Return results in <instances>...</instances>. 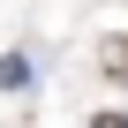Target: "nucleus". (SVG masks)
<instances>
[{
  "label": "nucleus",
  "mask_w": 128,
  "mask_h": 128,
  "mask_svg": "<svg viewBox=\"0 0 128 128\" xmlns=\"http://www.w3.org/2000/svg\"><path fill=\"white\" fill-rule=\"evenodd\" d=\"M98 68H106L113 83H128V30H113V38H98Z\"/></svg>",
  "instance_id": "obj_1"
},
{
  "label": "nucleus",
  "mask_w": 128,
  "mask_h": 128,
  "mask_svg": "<svg viewBox=\"0 0 128 128\" xmlns=\"http://www.w3.org/2000/svg\"><path fill=\"white\" fill-rule=\"evenodd\" d=\"M15 83H30V60L23 53H0V90H15Z\"/></svg>",
  "instance_id": "obj_2"
},
{
  "label": "nucleus",
  "mask_w": 128,
  "mask_h": 128,
  "mask_svg": "<svg viewBox=\"0 0 128 128\" xmlns=\"http://www.w3.org/2000/svg\"><path fill=\"white\" fill-rule=\"evenodd\" d=\"M90 128H128V113H98V120H90Z\"/></svg>",
  "instance_id": "obj_3"
}]
</instances>
